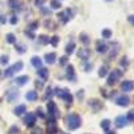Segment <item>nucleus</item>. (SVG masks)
Masks as SVG:
<instances>
[{
  "mask_svg": "<svg viewBox=\"0 0 134 134\" xmlns=\"http://www.w3.org/2000/svg\"><path fill=\"white\" fill-rule=\"evenodd\" d=\"M18 97H19V91H16V90H8L7 91V100L8 102H14L15 99H18Z\"/></svg>",
  "mask_w": 134,
  "mask_h": 134,
  "instance_id": "14",
  "label": "nucleus"
},
{
  "mask_svg": "<svg viewBox=\"0 0 134 134\" xmlns=\"http://www.w3.org/2000/svg\"><path fill=\"white\" fill-rule=\"evenodd\" d=\"M105 2H113V0H105Z\"/></svg>",
  "mask_w": 134,
  "mask_h": 134,
  "instance_id": "51",
  "label": "nucleus"
},
{
  "mask_svg": "<svg viewBox=\"0 0 134 134\" xmlns=\"http://www.w3.org/2000/svg\"><path fill=\"white\" fill-rule=\"evenodd\" d=\"M79 39H81V42L85 44V46H87L88 43H90V39H88V36H87V34H81V36H79Z\"/></svg>",
  "mask_w": 134,
  "mask_h": 134,
  "instance_id": "26",
  "label": "nucleus"
},
{
  "mask_svg": "<svg viewBox=\"0 0 134 134\" xmlns=\"http://www.w3.org/2000/svg\"><path fill=\"white\" fill-rule=\"evenodd\" d=\"M60 7H62V4L59 0H51V8L52 9H59Z\"/></svg>",
  "mask_w": 134,
  "mask_h": 134,
  "instance_id": "29",
  "label": "nucleus"
},
{
  "mask_svg": "<svg viewBox=\"0 0 134 134\" xmlns=\"http://www.w3.org/2000/svg\"><path fill=\"white\" fill-rule=\"evenodd\" d=\"M0 75H2V71H0Z\"/></svg>",
  "mask_w": 134,
  "mask_h": 134,
  "instance_id": "52",
  "label": "nucleus"
},
{
  "mask_svg": "<svg viewBox=\"0 0 134 134\" xmlns=\"http://www.w3.org/2000/svg\"><path fill=\"white\" fill-rule=\"evenodd\" d=\"M35 122H36L35 114H31V113H28V114L26 115V118H24V125H26L27 127H32L34 125H35Z\"/></svg>",
  "mask_w": 134,
  "mask_h": 134,
  "instance_id": "8",
  "label": "nucleus"
},
{
  "mask_svg": "<svg viewBox=\"0 0 134 134\" xmlns=\"http://www.w3.org/2000/svg\"><path fill=\"white\" fill-rule=\"evenodd\" d=\"M38 39H39V43L40 44H48L50 43V38L46 36V35H40Z\"/></svg>",
  "mask_w": 134,
  "mask_h": 134,
  "instance_id": "27",
  "label": "nucleus"
},
{
  "mask_svg": "<svg viewBox=\"0 0 134 134\" xmlns=\"http://www.w3.org/2000/svg\"><path fill=\"white\" fill-rule=\"evenodd\" d=\"M97 51H98L99 54L107 52V44H105V43H102L100 40H98V42H97Z\"/></svg>",
  "mask_w": 134,
  "mask_h": 134,
  "instance_id": "16",
  "label": "nucleus"
},
{
  "mask_svg": "<svg viewBox=\"0 0 134 134\" xmlns=\"http://www.w3.org/2000/svg\"><path fill=\"white\" fill-rule=\"evenodd\" d=\"M107 134H115L114 131H107Z\"/></svg>",
  "mask_w": 134,
  "mask_h": 134,
  "instance_id": "50",
  "label": "nucleus"
},
{
  "mask_svg": "<svg viewBox=\"0 0 134 134\" xmlns=\"http://www.w3.org/2000/svg\"><path fill=\"white\" fill-rule=\"evenodd\" d=\"M9 21H11V24H14V26H15V24L18 23V21H19V19H18V16H12Z\"/></svg>",
  "mask_w": 134,
  "mask_h": 134,
  "instance_id": "40",
  "label": "nucleus"
},
{
  "mask_svg": "<svg viewBox=\"0 0 134 134\" xmlns=\"http://www.w3.org/2000/svg\"><path fill=\"white\" fill-rule=\"evenodd\" d=\"M74 48H75V43L74 42H71V43H69V44H67V46H66V54H72L74 52Z\"/></svg>",
  "mask_w": 134,
  "mask_h": 134,
  "instance_id": "25",
  "label": "nucleus"
},
{
  "mask_svg": "<svg viewBox=\"0 0 134 134\" xmlns=\"http://www.w3.org/2000/svg\"><path fill=\"white\" fill-rule=\"evenodd\" d=\"M58 42H59V36H52V38L50 39V43L52 44L54 47H57V46H58Z\"/></svg>",
  "mask_w": 134,
  "mask_h": 134,
  "instance_id": "33",
  "label": "nucleus"
},
{
  "mask_svg": "<svg viewBox=\"0 0 134 134\" xmlns=\"http://www.w3.org/2000/svg\"><path fill=\"white\" fill-rule=\"evenodd\" d=\"M36 115H39L40 118H44V114H43V110H42L40 107H38V110H36Z\"/></svg>",
  "mask_w": 134,
  "mask_h": 134,
  "instance_id": "41",
  "label": "nucleus"
},
{
  "mask_svg": "<svg viewBox=\"0 0 134 134\" xmlns=\"http://www.w3.org/2000/svg\"><path fill=\"white\" fill-rule=\"evenodd\" d=\"M35 86H36V87H38V88H40V87H42V86H43V82H42V81H39V82H38V81H36V82H35Z\"/></svg>",
  "mask_w": 134,
  "mask_h": 134,
  "instance_id": "46",
  "label": "nucleus"
},
{
  "mask_svg": "<svg viewBox=\"0 0 134 134\" xmlns=\"http://www.w3.org/2000/svg\"><path fill=\"white\" fill-rule=\"evenodd\" d=\"M127 20H129V23H130L131 26H134V15H129V16H127Z\"/></svg>",
  "mask_w": 134,
  "mask_h": 134,
  "instance_id": "42",
  "label": "nucleus"
},
{
  "mask_svg": "<svg viewBox=\"0 0 134 134\" xmlns=\"http://www.w3.org/2000/svg\"><path fill=\"white\" fill-rule=\"evenodd\" d=\"M91 67H93V64H90V63H86V64H85V71H90Z\"/></svg>",
  "mask_w": 134,
  "mask_h": 134,
  "instance_id": "45",
  "label": "nucleus"
},
{
  "mask_svg": "<svg viewBox=\"0 0 134 134\" xmlns=\"http://www.w3.org/2000/svg\"><path fill=\"white\" fill-rule=\"evenodd\" d=\"M98 75H99L100 78L106 76V75H107V67H106V66H102V67H100L99 71H98Z\"/></svg>",
  "mask_w": 134,
  "mask_h": 134,
  "instance_id": "28",
  "label": "nucleus"
},
{
  "mask_svg": "<svg viewBox=\"0 0 134 134\" xmlns=\"http://www.w3.org/2000/svg\"><path fill=\"white\" fill-rule=\"evenodd\" d=\"M38 26H39V24H38V21H34V23L30 26V30H28V31H34V30H36V28H38Z\"/></svg>",
  "mask_w": 134,
  "mask_h": 134,
  "instance_id": "38",
  "label": "nucleus"
},
{
  "mask_svg": "<svg viewBox=\"0 0 134 134\" xmlns=\"http://www.w3.org/2000/svg\"><path fill=\"white\" fill-rule=\"evenodd\" d=\"M59 64H60V66L67 64V57H62V58H60V60H59Z\"/></svg>",
  "mask_w": 134,
  "mask_h": 134,
  "instance_id": "39",
  "label": "nucleus"
},
{
  "mask_svg": "<svg viewBox=\"0 0 134 134\" xmlns=\"http://www.w3.org/2000/svg\"><path fill=\"white\" fill-rule=\"evenodd\" d=\"M121 66H125V67H126V66H127V60H126V59L121 60Z\"/></svg>",
  "mask_w": 134,
  "mask_h": 134,
  "instance_id": "49",
  "label": "nucleus"
},
{
  "mask_svg": "<svg viewBox=\"0 0 134 134\" xmlns=\"http://www.w3.org/2000/svg\"><path fill=\"white\" fill-rule=\"evenodd\" d=\"M5 40L9 44H15L16 43V36L14 35V34H7V35H5Z\"/></svg>",
  "mask_w": 134,
  "mask_h": 134,
  "instance_id": "24",
  "label": "nucleus"
},
{
  "mask_svg": "<svg viewBox=\"0 0 134 134\" xmlns=\"http://www.w3.org/2000/svg\"><path fill=\"white\" fill-rule=\"evenodd\" d=\"M78 98H83V90H79V91H78Z\"/></svg>",
  "mask_w": 134,
  "mask_h": 134,
  "instance_id": "48",
  "label": "nucleus"
},
{
  "mask_svg": "<svg viewBox=\"0 0 134 134\" xmlns=\"http://www.w3.org/2000/svg\"><path fill=\"white\" fill-rule=\"evenodd\" d=\"M47 113H48V119L50 121H55L59 117L58 107H57V105H55V102H52V100H48V103H47Z\"/></svg>",
  "mask_w": 134,
  "mask_h": 134,
  "instance_id": "3",
  "label": "nucleus"
},
{
  "mask_svg": "<svg viewBox=\"0 0 134 134\" xmlns=\"http://www.w3.org/2000/svg\"><path fill=\"white\" fill-rule=\"evenodd\" d=\"M20 130H19V127H16V126H12L9 129V134H18Z\"/></svg>",
  "mask_w": 134,
  "mask_h": 134,
  "instance_id": "36",
  "label": "nucleus"
},
{
  "mask_svg": "<svg viewBox=\"0 0 134 134\" xmlns=\"http://www.w3.org/2000/svg\"><path fill=\"white\" fill-rule=\"evenodd\" d=\"M88 105H90V107H91L94 111H99L100 109L103 107V103L100 102L99 99H90V100H88Z\"/></svg>",
  "mask_w": 134,
  "mask_h": 134,
  "instance_id": "7",
  "label": "nucleus"
},
{
  "mask_svg": "<svg viewBox=\"0 0 134 134\" xmlns=\"http://www.w3.org/2000/svg\"><path fill=\"white\" fill-rule=\"evenodd\" d=\"M44 60H46L47 64H54L55 60H57V54L55 52H47L44 55Z\"/></svg>",
  "mask_w": 134,
  "mask_h": 134,
  "instance_id": "10",
  "label": "nucleus"
},
{
  "mask_svg": "<svg viewBox=\"0 0 134 134\" xmlns=\"http://www.w3.org/2000/svg\"><path fill=\"white\" fill-rule=\"evenodd\" d=\"M0 63H2V64H7L8 63V57H7V55L0 57Z\"/></svg>",
  "mask_w": 134,
  "mask_h": 134,
  "instance_id": "35",
  "label": "nucleus"
},
{
  "mask_svg": "<svg viewBox=\"0 0 134 134\" xmlns=\"http://www.w3.org/2000/svg\"><path fill=\"white\" fill-rule=\"evenodd\" d=\"M57 97H59L60 99H63L66 103H72V95H71V93L67 90V88H57V90H55V93H54Z\"/></svg>",
  "mask_w": 134,
  "mask_h": 134,
  "instance_id": "2",
  "label": "nucleus"
},
{
  "mask_svg": "<svg viewBox=\"0 0 134 134\" xmlns=\"http://www.w3.org/2000/svg\"><path fill=\"white\" fill-rule=\"evenodd\" d=\"M38 75L42 78L43 81H44V79H47V78H48V70H47V69H44V67H40V69L38 70Z\"/></svg>",
  "mask_w": 134,
  "mask_h": 134,
  "instance_id": "20",
  "label": "nucleus"
},
{
  "mask_svg": "<svg viewBox=\"0 0 134 134\" xmlns=\"http://www.w3.org/2000/svg\"><path fill=\"white\" fill-rule=\"evenodd\" d=\"M115 126L118 127V129H122V127H125L126 125H127V119H126V117H124V115H118L117 118H115Z\"/></svg>",
  "mask_w": 134,
  "mask_h": 134,
  "instance_id": "9",
  "label": "nucleus"
},
{
  "mask_svg": "<svg viewBox=\"0 0 134 134\" xmlns=\"http://www.w3.org/2000/svg\"><path fill=\"white\" fill-rule=\"evenodd\" d=\"M115 103H117L118 106H121V107H126V106H129V103H130V99H129L127 95H121V97H118V98L115 99Z\"/></svg>",
  "mask_w": 134,
  "mask_h": 134,
  "instance_id": "6",
  "label": "nucleus"
},
{
  "mask_svg": "<svg viewBox=\"0 0 134 134\" xmlns=\"http://www.w3.org/2000/svg\"><path fill=\"white\" fill-rule=\"evenodd\" d=\"M133 87H134V83H133L131 81H124V82H122V85H121V88H122L125 93L131 91Z\"/></svg>",
  "mask_w": 134,
  "mask_h": 134,
  "instance_id": "12",
  "label": "nucleus"
},
{
  "mask_svg": "<svg viewBox=\"0 0 134 134\" xmlns=\"http://www.w3.org/2000/svg\"><path fill=\"white\" fill-rule=\"evenodd\" d=\"M26 35H28V36H30V39H34V38H35V35H34V34H32L31 31H28V30H26Z\"/></svg>",
  "mask_w": 134,
  "mask_h": 134,
  "instance_id": "44",
  "label": "nucleus"
},
{
  "mask_svg": "<svg viewBox=\"0 0 134 134\" xmlns=\"http://www.w3.org/2000/svg\"><path fill=\"white\" fill-rule=\"evenodd\" d=\"M64 124L70 130H76L82 125V121H81V117L78 114H69L64 118Z\"/></svg>",
  "mask_w": 134,
  "mask_h": 134,
  "instance_id": "1",
  "label": "nucleus"
},
{
  "mask_svg": "<svg viewBox=\"0 0 134 134\" xmlns=\"http://www.w3.org/2000/svg\"><path fill=\"white\" fill-rule=\"evenodd\" d=\"M121 76H122V70H119V69L113 70V72H111V74L109 75V78H107V85H109V86L115 85V83H117V81L119 79Z\"/></svg>",
  "mask_w": 134,
  "mask_h": 134,
  "instance_id": "4",
  "label": "nucleus"
},
{
  "mask_svg": "<svg viewBox=\"0 0 134 134\" xmlns=\"http://www.w3.org/2000/svg\"><path fill=\"white\" fill-rule=\"evenodd\" d=\"M100 127H102L103 130H109V127H110V121L109 119H103L102 122H100Z\"/></svg>",
  "mask_w": 134,
  "mask_h": 134,
  "instance_id": "30",
  "label": "nucleus"
},
{
  "mask_svg": "<svg viewBox=\"0 0 134 134\" xmlns=\"http://www.w3.org/2000/svg\"><path fill=\"white\" fill-rule=\"evenodd\" d=\"M23 66H24V64H23V62H20V60H19V62H16L14 66H11L9 69H11V71H12V72L15 74V72L20 71V70H23Z\"/></svg>",
  "mask_w": 134,
  "mask_h": 134,
  "instance_id": "19",
  "label": "nucleus"
},
{
  "mask_svg": "<svg viewBox=\"0 0 134 134\" xmlns=\"http://www.w3.org/2000/svg\"><path fill=\"white\" fill-rule=\"evenodd\" d=\"M26 110H27L26 105H19V106H16V107H15L14 114L19 117V115H21V114H24V113H26Z\"/></svg>",
  "mask_w": 134,
  "mask_h": 134,
  "instance_id": "17",
  "label": "nucleus"
},
{
  "mask_svg": "<svg viewBox=\"0 0 134 134\" xmlns=\"http://www.w3.org/2000/svg\"><path fill=\"white\" fill-rule=\"evenodd\" d=\"M78 57H79L82 60H87L88 58H90V50L88 48H81V51L78 52Z\"/></svg>",
  "mask_w": 134,
  "mask_h": 134,
  "instance_id": "13",
  "label": "nucleus"
},
{
  "mask_svg": "<svg viewBox=\"0 0 134 134\" xmlns=\"http://www.w3.org/2000/svg\"><path fill=\"white\" fill-rule=\"evenodd\" d=\"M15 44H16V51H18L19 54H24V52L27 51L23 44H18V43H15Z\"/></svg>",
  "mask_w": 134,
  "mask_h": 134,
  "instance_id": "32",
  "label": "nucleus"
},
{
  "mask_svg": "<svg viewBox=\"0 0 134 134\" xmlns=\"http://www.w3.org/2000/svg\"><path fill=\"white\" fill-rule=\"evenodd\" d=\"M67 79L71 81V82H75V72H74V66L72 64L67 66Z\"/></svg>",
  "mask_w": 134,
  "mask_h": 134,
  "instance_id": "15",
  "label": "nucleus"
},
{
  "mask_svg": "<svg viewBox=\"0 0 134 134\" xmlns=\"http://www.w3.org/2000/svg\"><path fill=\"white\" fill-rule=\"evenodd\" d=\"M72 18V11L70 9V8H67V9H64L63 12H60V14H58V19L62 21L63 24H66L67 21H69L70 19Z\"/></svg>",
  "mask_w": 134,
  "mask_h": 134,
  "instance_id": "5",
  "label": "nucleus"
},
{
  "mask_svg": "<svg viewBox=\"0 0 134 134\" xmlns=\"http://www.w3.org/2000/svg\"><path fill=\"white\" fill-rule=\"evenodd\" d=\"M126 119H127V122H133V121H134V110H130V111H129Z\"/></svg>",
  "mask_w": 134,
  "mask_h": 134,
  "instance_id": "34",
  "label": "nucleus"
},
{
  "mask_svg": "<svg viewBox=\"0 0 134 134\" xmlns=\"http://www.w3.org/2000/svg\"><path fill=\"white\" fill-rule=\"evenodd\" d=\"M26 99H27V100H36V99H38V93L34 91V90L28 91V93L26 94Z\"/></svg>",
  "mask_w": 134,
  "mask_h": 134,
  "instance_id": "22",
  "label": "nucleus"
},
{
  "mask_svg": "<svg viewBox=\"0 0 134 134\" xmlns=\"http://www.w3.org/2000/svg\"><path fill=\"white\" fill-rule=\"evenodd\" d=\"M111 35H113V32H111L110 30H102V38H105V39H109V38H111Z\"/></svg>",
  "mask_w": 134,
  "mask_h": 134,
  "instance_id": "31",
  "label": "nucleus"
},
{
  "mask_svg": "<svg viewBox=\"0 0 134 134\" xmlns=\"http://www.w3.org/2000/svg\"><path fill=\"white\" fill-rule=\"evenodd\" d=\"M8 5H9V8H12V9L20 8V0H8Z\"/></svg>",
  "mask_w": 134,
  "mask_h": 134,
  "instance_id": "23",
  "label": "nucleus"
},
{
  "mask_svg": "<svg viewBox=\"0 0 134 134\" xmlns=\"http://www.w3.org/2000/svg\"><path fill=\"white\" fill-rule=\"evenodd\" d=\"M27 82H28V76H27V75L18 76L16 79H15V83H16V85H19V86H24Z\"/></svg>",
  "mask_w": 134,
  "mask_h": 134,
  "instance_id": "18",
  "label": "nucleus"
},
{
  "mask_svg": "<svg viewBox=\"0 0 134 134\" xmlns=\"http://www.w3.org/2000/svg\"><path fill=\"white\" fill-rule=\"evenodd\" d=\"M31 63L34 67H36V69H40L42 67V59L39 57H32L31 58Z\"/></svg>",
  "mask_w": 134,
  "mask_h": 134,
  "instance_id": "21",
  "label": "nucleus"
},
{
  "mask_svg": "<svg viewBox=\"0 0 134 134\" xmlns=\"http://www.w3.org/2000/svg\"><path fill=\"white\" fill-rule=\"evenodd\" d=\"M58 133V127L55 125V121H50L47 124V134H57Z\"/></svg>",
  "mask_w": 134,
  "mask_h": 134,
  "instance_id": "11",
  "label": "nucleus"
},
{
  "mask_svg": "<svg viewBox=\"0 0 134 134\" xmlns=\"http://www.w3.org/2000/svg\"><path fill=\"white\" fill-rule=\"evenodd\" d=\"M7 19L4 18V15H0V23H5Z\"/></svg>",
  "mask_w": 134,
  "mask_h": 134,
  "instance_id": "47",
  "label": "nucleus"
},
{
  "mask_svg": "<svg viewBox=\"0 0 134 134\" xmlns=\"http://www.w3.org/2000/svg\"><path fill=\"white\" fill-rule=\"evenodd\" d=\"M44 3H46V0H35V5L36 7H40V8L43 7Z\"/></svg>",
  "mask_w": 134,
  "mask_h": 134,
  "instance_id": "37",
  "label": "nucleus"
},
{
  "mask_svg": "<svg viewBox=\"0 0 134 134\" xmlns=\"http://www.w3.org/2000/svg\"><path fill=\"white\" fill-rule=\"evenodd\" d=\"M52 94H54V93H52V90H51V88L48 87L47 90H46V98H50V97H51Z\"/></svg>",
  "mask_w": 134,
  "mask_h": 134,
  "instance_id": "43",
  "label": "nucleus"
}]
</instances>
